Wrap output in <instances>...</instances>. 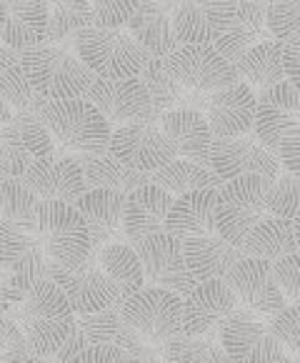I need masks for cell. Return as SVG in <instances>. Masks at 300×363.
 Instances as JSON below:
<instances>
[{
	"instance_id": "59",
	"label": "cell",
	"mask_w": 300,
	"mask_h": 363,
	"mask_svg": "<svg viewBox=\"0 0 300 363\" xmlns=\"http://www.w3.org/2000/svg\"><path fill=\"white\" fill-rule=\"evenodd\" d=\"M43 363H53V361H50V358H43Z\"/></svg>"
},
{
	"instance_id": "49",
	"label": "cell",
	"mask_w": 300,
	"mask_h": 363,
	"mask_svg": "<svg viewBox=\"0 0 300 363\" xmlns=\"http://www.w3.org/2000/svg\"><path fill=\"white\" fill-rule=\"evenodd\" d=\"M68 363H125V351L118 346H91L83 348Z\"/></svg>"
},
{
	"instance_id": "62",
	"label": "cell",
	"mask_w": 300,
	"mask_h": 363,
	"mask_svg": "<svg viewBox=\"0 0 300 363\" xmlns=\"http://www.w3.org/2000/svg\"><path fill=\"white\" fill-rule=\"evenodd\" d=\"M290 363H298V361H295V358H293V361H290Z\"/></svg>"
},
{
	"instance_id": "48",
	"label": "cell",
	"mask_w": 300,
	"mask_h": 363,
	"mask_svg": "<svg viewBox=\"0 0 300 363\" xmlns=\"http://www.w3.org/2000/svg\"><path fill=\"white\" fill-rule=\"evenodd\" d=\"M38 278H48V276H35V273H6L3 284H0V313H11L25 294L33 289Z\"/></svg>"
},
{
	"instance_id": "39",
	"label": "cell",
	"mask_w": 300,
	"mask_h": 363,
	"mask_svg": "<svg viewBox=\"0 0 300 363\" xmlns=\"http://www.w3.org/2000/svg\"><path fill=\"white\" fill-rule=\"evenodd\" d=\"M38 196L23 183V178H3L0 181V220L35 225Z\"/></svg>"
},
{
	"instance_id": "29",
	"label": "cell",
	"mask_w": 300,
	"mask_h": 363,
	"mask_svg": "<svg viewBox=\"0 0 300 363\" xmlns=\"http://www.w3.org/2000/svg\"><path fill=\"white\" fill-rule=\"evenodd\" d=\"M128 35L150 55V58H166L178 48V38L173 33V23L166 8L158 0H140L138 11L125 23Z\"/></svg>"
},
{
	"instance_id": "43",
	"label": "cell",
	"mask_w": 300,
	"mask_h": 363,
	"mask_svg": "<svg viewBox=\"0 0 300 363\" xmlns=\"http://www.w3.org/2000/svg\"><path fill=\"white\" fill-rule=\"evenodd\" d=\"M13 128L18 130V138L23 140L25 150L30 153V158H45L55 150V143L50 138L48 128L40 121V116H33V113H16L11 118Z\"/></svg>"
},
{
	"instance_id": "8",
	"label": "cell",
	"mask_w": 300,
	"mask_h": 363,
	"mask_svg": "<svg viewBox=\"0 0 300 363\" xmlns=\"http://www.w3.org/2000/svg\"><path fill=\"white\" fill-rule=\"evenodd\" d=\"M163 68L178 86L198 96H210L238 83L236 68L213 45H178L163 58Z\"/></svg>"
},
{
	"instance_id": "46",
	"label": "cell",
	"mask_w": 300,
	"mask_h": 363,
	"mask_svg": "<svg viewBox=\"0 0 300 363\" xmlns=\"http://www.w3.org/2000/svg\"><path fill=\"white\" fill-rule=\"evenodd\" d=\"M91 3V26L93 28H123L138 11L140 0H88Z\"/></svg>"
},
{
	"instance_id": "24",
	"label": "cell",
	"mask_w": 300,
	"mask_h": 363,
	"mask_svg": "<svg viewBox=\"0 0 300 363\" xmlns=\"http://www.w3.org/2000/svg\"><path fill=\"white\" fill-rule=\"evenodd\" d=\"M48 263L35 225L0 220V271L48 276Z\"/></svg>"
},
{
	"instance_id": "61",
	"label": "cell",
	"mask_w": 300,
	"mask_h": 363,
	"mask_svg": "<svg viewBox=\"0 0 300 363\" xmlns=\"http://www.w3.org/2000/svg\"><path fill=\"white\" fill-rule=\"evenodd\" d=\"M166 3H175V0H166Z\"/></svg>"
},
{
	"instance_id": "17",
	"label": "cell",
	"mask_w": 300,
	"mask_h": 363,
	"mask_svg": "<svg viewBox=\"0 0 300 363\" xmlns=\"http://www.w3.org/2000/svg\"><path fill=\"white\" fill-rule=\"evenodd\" d=\"M223 284L233 291L238 306L255 313L258 318H268V315L278 313L283 306H288L270 276V261L243 256L228 271Z\"/></svg>"
},
{
	"instance_id": "53",
	"label": "cell",
	"mask_w": 300,
	"mask_h": 363,
	"mask_svg": "<svg viewBox=\"0 0 300 363\" xmlns=\"http://www.w3.org/2000/svg\"><path fill=\"white\" fill-rule=\"evenodd\" d=\"M16 63H21V53L8 48L6 43H0V73H6V70L13 68Z\"/></svg>"
},
{
	"instance_id": "2",
	"label": "cell",
	"mask_w": 300,
	"mask_h": 363,
	"mask_svg": "<svg viewBox=\"0 0 300 363\" xmlns=\"http://www.w3.org/2000/svg\"><path fill=\"white\" fill-rule=\"evenodd\" d=\"M21 68L30 80L33 91L45 101H73L83 98L96 75L78 55L65 45H38L23 50Z\"/></svg>"
},
{
	"instance_id": "13",
	"label": "cell",
	"mask_w": 300,
	"mask_h": 363,
	"mask_svg": "<svg viewBox=\"0 0 300 363\" xmlns=\"http://www.w3.org/2000/svg\"><path fill=\"white\" fill-rule=\"evenodd\" d=\"M133 251L138 256L145 286L166 289L180 298H185L195 289V281L183 258V243L178 238L168 233L148 235L133 243Z\"/></svg>"
},
{
	"instance_id": "34",
	"label": "cell",
	"mask_w": 300,
	"mask_h": 363,
	"mask_svg": "<svg viewBox=\"0 0 300 363\" xmlns=\"http://www.w3.org/2000/svg\"><path fill=\"white\" fill-rule=\"evenodd\" d=\"M140 83L145 86L150 98V108L161 116L166 111H175V108H193L198 111L195 98H200L198 93H188L183 86H178L175 80L166 73L161 58H150L145 63V68L140 70Z\"/></svg>"
},
{
	"instance_id": "19",
	"label": "cell",
	"mask_w": 300,
	"mask_h": 363,
	"mask_svg": "<svg viewBox=\"0 0 300 363\" xmlns=\"http://www.w3.org/2000/svg\"><path fill=\"white\" fill-rule=\"evenodd\" d=\"M255 103L258 96L241 80L223 91L205 96L203 118L210 128V135L213 138L248 135L253 130V121H255Z\"/></svg>"
},
{
	"instance_id": "45",
	"label": "cell",
	"mask_w": 300,
	"mask_h": 363,
	"mask_svg": "<svg viewBox=\"0 0 300 363\" xmlns=\"http://www.w3.org/2000/svg\"><path fill=\"white\" fill-rule=\"evenodd\" d=\"M268 331L273 333V338L280 346L288 351V356H298L300 351V308L298 303H288L278 311V313L268 315L265 320Z\"/></svg>"
},
{
	"instance_id": "26",
	"label": "cell",
	"mask_w": 300,
	"mask_h": 363,
	"mask_svg": "<svg viewBox=\"0 0 300 363\" xmlns=\"http://www.w3.org/2000/svg\"><path fill=\"white\" fill-rule=\"evenodd\" d=\"M123 326L120 308H103L96 313H75L73 328L58 351L50 356L53 363H68L73 356L91 346H115V338Z\"/></svg>"
},
{
	"instance_id": "23",
	"label": "cell",
	"mask_w": 300,
	"mask_h": 363,
	"mask_svg": "<svg viewBox=\"0 0 300 363\" xmlns=\"http://www.w3.org/2000/svg\"><path fill=\"white\" fill-rule=\"evenodd\" d=\"M163 233L173 235L180 243L203 235L215 233V191L200 188V191L183 193L173 198L171 211L166 216Z\"/></svg>"
},
{
	"instance_id": "33",
	"label": "cell",
	"mask_w": 300,
	"mask_h": 363,
	"mask_svg": "<svg viewBox=\"0 0 300 363\" xmlns=\"http://www.w3.org/2000/svg\"><path fill=\"white\" fill-rule=\"evenodd\" d=\"M81 166L88 188H105V191H118L123 196H128L130 191L150 183L148 173L123 166L108 148L100 150V153L81 155Z\"/></svg>"
},
{
	"instance_id": "58",
	"label": "cell",
	"mask_w": 300,
	"mask_h": 363,
	"mask_svg": "<svg viewBox=\"0 0 300 363\" xmlns=\"http://www.w3.org/2000/svg\"><path fill=\"white\" fill-rule=\"evenodd\" d=\"M0 3H16V0H0Z\"/></svg>"
},
{
	"instance_id": "31",
	"label": "cell",
	"mask_w": 300,
	"mask_h": 363,
	"mask_svg": "<svg viewBox=\"0 0 300 363\" xmlns=\"http://www.w3.org/2000/svg\"><path fill=\"white\" fill-rule=\"evenodd\" d=\"M236 75L241 83H246L253 93H262L268 88L278 86L285 80L283 70V43L278 40H262V43L253 45L250 50L238 58V63H233Z\"/></svg>"
},
{
	"instance_id": "30",
	"label": "cell",
	"mask_w": 300,
	"mask_h": 363,
	"mask_svg": "<svg viewBox=\"0 0 300 363\" xmlns=\"http://www.w3.org/2000/svg\"><path fill=\"white\" fill-rule=\"evenodd\" d=\"M183 258H185V266L195 284H203V281H223L228 271L243 258V251L231 246L218 233H213L203 235V238L185 240L183 243Z\"/></svg>"
},
{
	"instance_id": "28",
	"label": "cell",
	"mask_w": 300,
	"mask_h": 363,
	"mask_svg": "<svg viewBox=\"0 0 300 363\" xmlns=\"http://www.w3.org/2000/svg\"><path fill=\"white\" fill-rule=\"evenodd\" d=\"M45 35H48V0L8 3L6 23L0 28V43L23 53V50L43 45Z\"/></svg>"
},
{
	"instance_id": "32",
	"label": "cell",
	"mask_w": 300,
	"mask_h": 363,
	"mask_svg": "<svg viewBox=\"0 0 300 363\" xmlns=\"http://www.w3.org/2000/svg\"><path fill=\"white\" fill-rule=\"evenodd\" d=\"M241 251L243 256L260 261H278L290 253H298V228L293 220L268 216L250 230Z\"/></svg>"
},
{
	"instance_id": "35",
	"label": "cell",
	"mask_w": 300,
	"mask_h": 363,
	"mask_svg": "<svg viewBox=\"0 0 300 363\" xmlns=\"http://www.w3.org/2000/svg\"><path fill=\"white\" fill-rule=\"evenodd\" d=\"M96 251H98V263H100V268L112 281V286L118 289L120 303L145 286L138 256H135L130 243H108V246L96 248Z\"/></svg>"
},
{
	"instance_id": "57",
	"label": "cell",
	"mask_w": 300,
	"mask_h": 363,
	"mask_svg": "<svg viewBox=\"0 0 300 363\" xmlns=\"http://www.w3.org/2000/svg\"><path fill=\"white\" fill-rule=\"evenodd\" d=\"M3 278H6V273H3V271H0V284H3Z\"/></svg>"
},
{
	"instance_id": "25",
	"label": "cell",
	"mask_w": 300,
	"mask_h": 363,
	"mask_svg": "<svg viewBox=\"0 0 300 363\" xmlns=\"http://www.w3.org/2000/svg\"><path fill=\"white\" fill-rule=\"evenodd\" d=\"M158 123H161L163 135L175 148L178 158H185L190 163H198V166L208 163V150L210 143H213V135H210L203 113L193 111V108H175V111L161 113Z\"/></svg>"
},
{
	"instance_id": "4",
	"label": "cell",
	"mask_w": 300,
	"mask_h": 363,
	"mask_svg": "<svg viewBox=\"0 0 300 363\" xmlns=\"http://www.w3.org/2000/svg\"><path fill=\"white\" fill-rule=\"evenodd\" d=\"M75 55L86 63L96 78L105 80H123V78H138L140 70L150 60V55L128 35V30L115 28H83L75 33Z\"/></svg>"
},
{
	"instance_id": "21",
	"label": "cell",
	"mask_w": 300,
	"mask_h": 363,
	"mask_svg": "<svg viewBox=\"0 0 300 363\" xmlns=\"http://www.w3.org/2000/svg\"><path fill=\"white\" fill-rule=\"evenodd\" d=\"M123 206L125 196L118 191L91 188L75 201L91 230V246L103 248L108 243H128L123 235Z\"/></svg>"
},
{
	"instance_id": "27",
	"label": "cell",
	"mask_w": 300,
	"mask_h": 363,
	"mask_svg": "<svg viewBox=\"0 0 300 363\" xmlns=\"http://www.w3.org/2000/svg\"><path fill=\"white\" fill-rule=\"evenodd\" d=\"M268 38L265 30V3H248V0H238L236 16L228 23L220 38H215L213 48L223 55L228 63H238L246 50H250L253 45L262 43Z\"/></svg>"
},
{
	"instance_id": "20",
	"label": "cell",
	"mask_w": 300,
	"mask_h": 363,
	"mask_svg": "<svg viewBox=\"0 0 300 363\" xmlns=\"http://www.w3.org/2000/svg\"><path fill=\"white\" fill-rule=\"evenodd\" d=\"M238 308L233 291L223 281H203L183 298V336H205L220 331L225 320Z\"/></svg>"
},
{
	"instance_id": "11",
	"label": "cell",
	"mask_w": 300,
	"mask_h": 363,
	"mask_svg": "<svg viewBox=\"0 0 300 363\" xmlns=\"http://www.w3.org/2000/svg\"><path fill=\"white\" fill-rule=\"evenodd\" d=\"M220 346L231 363H290L293 356H288L283 346L268 331L265 320L255 313L238 306L231 313V318L220 326Z\"/></svg>"
},
{
	"instance_id": "15",
	"label": "cell",
	"mask_w": 300,
	"mask_h": 363,
	"mask_svg": "<svg viewBox=\"0 0 300 363\" xmlns=\"http://www.w3.org/2000/svg\"><path fill=\"white\" fill-rule=\"evenodd\" d=\"M23 183L38 196V201H53V203H70L91 191L83 176V166L78 155L53 150L45 158H33L28 171L23 173Z\"/></svg>"
},
{
	"instance_id": "60",
	"label": "cell",
	"mask_w": 300,
	"mask_h": 363,
	"mask_svg": "<svg viewBox=\"0 0 300 363\" xmlns=\"http://www.w3.org/2000/svg\"><path fill=\"white\" fill-rule=\"evenodd\" d=\"M3 178H6V176H3V171H0V181H3Z\"/></svg>"
},
{
	"instance_id": "52",
	"label": "cell",
	"mask_w": 300,
	"mask_h": 363,
	"mask_svg": "<svg viewBox=\"0 0 300 363\" xmlns=\"http://www.w3.org/2000/svg\"><path fill=\"white\" fill-rule=\"evenodd\" d=\"M0 363H43V358H38L33 351H28V346H18L3 353Z\"/></svg>"
},
{
	"instance_id": "12",
	"label": "cell",
	"mask_w": 300,
	"mask_h": 363,
	"mask_svg": "<svg viewBox=\"0 0 300 363\" xmlns=\"http://www.w3.org/2000/svg\"><path fill=\"white\" fill-rule=\"evenodd\" d=\"M161 118V116H158ZM158 118H145L135 123H125L110 130L108 150L123 163L140 173H153L171 163L175 155V148L171 140L163 135Z\"/></svg>"
},
{
	"instance_id": "6",
	"label": "cell",
	"mask_w": 300,
	"mask_h": 363,
	"mask_svg": "<svg viewBox=\"0 0 300 363\" xmlns=\"http://www.w3.org/2000/svg\"><path fill=\"white\" fill-rule=\"evenodd\" d=\"M35 228L43 243L45 258L60 268H73L91 256V230L83 213L70 203L40 201Z\"/></svg>"
},
{
	"instance_id": "5",
	"label": "cell",
	"mask_w": 300,
	"mask_h": 363,
	"mask_svg": "<svg viewBox=\"0 0 300 363\" xmlns=\"http://www.w3.org/2000/svg\"><path fill=\"white\" fill-rule=\"evenodd\" d=\"M270 181L260 176H241L220 183L215 191V233L231 246L243 248L250 230L268 218L265 193Z\"/></svg>"
},
{
	"instance_id": "50",
	"label": "cell",
	"mask_w": 300,
	"mask_h": 363,
	"mask_svg": "<svg viewBox=\"0 0 300 363\" xmlns=\"http://www.w3.org/2000/svg\"><path fill=\"white\" fill-rule=\"evenodd\" d=\"M18 346H25L21 328L16 326V320H13L8 313H0V356Z\"/></svg>"
},
{
	"instance_id": "56",
	"label": "cell",
	"mask_w": 300,
	"mask_h": 363,
	"mask_svg": "<svg viewBox=\"0 0 300 363\" xmlns=\"http://www.w3.org/2000/svg\"><path fill=\"white\" fill-rule=\"evenodd\" d=\"M248 3H268V0H248Z\"/></svg>"
},
{
	"instance_id": "42",
	"label": "cell",
	"mask_w": 300,
	"mask_h": 363,
	"mask_svg": "<svg viewBox=\"0 0 300 363\" xmlns=\"http://www.w3.org/2000/svg\"><path fill=\"white\" fill-rule=\"evenodd\" d=\"M298 203H300L298 176H290L285 171L278 173V178L270 183L268 193H265V211H268V216L293 220L298 218Z\"/></svg>"
},
{
	"instance_id": "40",
	"label": "cell",
	"mask_w": 300,
	"mask_h": 363,
	"mask_svg": "<svg viewBox=\"0 0 300 363\" xmlns=\"http://www.w3.org/2000/svg\"><path fill=\"white\" fill-rule=\"evenodd\" d=\"M0 96L6 98L13 116H16V113H33V116H40V113H43V106L48 103L45 98H40L35 91H33L30 80L25 78L21 63L8 68L6 73H0Z\"/></svg>"
},
{
	"instance_id": "22",
	"label": "cell",
	"mask_w": 300,
	"mask_h": 363,
	"mask_svg": "<svg viewBox=\"0 0 300 363\" xmlns=\"http://www.w3.org/2000/svg\"><path fill=\"white\" fill-rule=\"evenodd\" d=\"M171 203H173L171 193L153 186V183H145V186L135 188V191H130L125 196L123 235L130 246L138 243V240L148 238V235L163 233Z\"/></svg>"
},
{
	"instance_id": "55",
	"label": "cell",
	"mask_w": 300,
	"mask_h": 363,
	"mask_svg": "<svg viewBox=\"0 0 300 363\" xmlns=\"http://www.w3.org/2000/svg\"><path fill=\"white\" fill-rule=\"evenodd\" d=\"M6 16H8V3H0V28L6 23Z\"/></svg>"
},
{
	"instance_id": "18",
	"label": "cell",
	"mask_w": 300,
	"mask_h": 363,
	"mask_svg": "<svg viewBox=\"0 0 300 363\" xmlns=\"http://www.w3.org/2000/svg\"><path fill=\"white\" fill-rule=\"evenodd\" d=\"M238 0H175L173 33L180 45H210L236 16Z\"/></svg>"
},
{
	"instance_id": "51",
	"label": "cell",
	"mask_w": 300,
	"mask_h": 363,
	"mask_svg": "<svg viewBox=\"0 0 300 363\" xmlns=\"http://www.w3.org/2000/svg\"><path fill=\"white\" fill-rule=\"evenodd\" d=\"M298 63H300V38H298V40H290V43L283 45V70H285V80H288L290 86H295V88L300 86Z\"/></svg>"
},
{
	"instance_id": "9",
	"label": "cell",
	"mask_w": 300,
	"mask_h": 363,
	"mask_svg": "<svg viewBox=\"0 0 300 363\" xmlns=\"http://www.w3.org/2000/svg\"><path fill=\"white\" fill-rule=\"evenodd\" d=\"M48 278L63 291L75 313H96L103 308H120L118 289L105 276L98 263V251L91 248V256L73 268H60L48 263Z\"/></svg>"
},
{
	"instance_id": "44",
	"label": "cell",
	"mask_w": 300,
	"mask_h": 363,
	"mask_svg": "<svg viewBox=\"0 0 300 363\" xmlns=\"http://www.w3.org/2000/svg\"><path fill=\"white\" fill-rule=\"evenodd\" d=\"M30 153L25 150L23 140L18 138V130L8 121L0 125V171L6 178H23V173L30 166Z\"/></svg>"
},
{
	"instance_id": "14",
	"label": "cell",
	"mask_w": 300,
	"mask_h": 363,
	"mask_svg": "<svg viewBox=\"0 0 300 363\" xmlns=\"http://www.w3.org/2000/svg\"><path fill=\"white\" fill-rule=\"evenodd\" d=\"M205 168L220 183L241 176H260L273 183L280 173L278 158L258 143L253 130L248 135H238V138H213Z\"/></svg>"
},
{
	"instance_id": "41",
	"label": "cell",
	"mask_w": 300,
	"mask_h": 363,
	"mask_svg": "<svg viewBox=\"0 0 300 363\" xmlns=\"http://www.w3.org/2000/svg\"><path fill=\"white\" fill-rule=\"evenodd\" d=\"M265 30L278 43L300 38V0H268L265 3Z\"/></svg>"
},
{
	"instance_id": "47",
	"label": "cell",
	"mask_w": 300,
	"mask_h": 363,
	"mask_svg": "<svg viewBox=\"0 0 300 363\" xmlns=\"http://www.w3.org/2000/svg\"><path fill=\"white\" fill-rule=\"evenodd\" d=\"M270 276L275 286L283 294L285 303H298L300 301V256L290 253L278 261H270Z\"/></svg>"
},
{
	"instance_id": "54",
	"label": "cell",
	"mask_w": 300,
	"mask_h": 363,
	"mask_svg": "<svg viewBox=\"0 0 300 363\" xmlns=\"http://www.w3.org/2000/svg\"><path fill=\"white\" fill-rule=\"evenodd\" d=\"M13 118V111H11V106L6 103V98L0 96V125H6L8 121Z\"/></svg>"
},
{
	"instance_id": "38",
	"label": "cell",
	"mask_w": 300,
	"mask_h": 363,
	"mask_svg": "<svg viewBox=\"0 0 300 363\" xmlns=\"http://www.w3.org/2000/svg\"><path fill=\"white\" fill-rule=\"evenodd\" d=\"M91 26L88 0H48V35L45 45H58L65 38Z\"/></svg>"
},
{
	"instance_id": "16",
	"label": "cell",
	"mask_w": 300,
	"mask_h": 363,
	"mask_svg": "<svg viewBox=\"0 0 300 363\" xmlns=\"http://www.w3.org/2000/svg\"><path fill=\"white\" fill-rule=\"evenodd\" d=\"M83 101H88L110 128H118L125 123L145 121V118H158V113L150 108V98L140 78H123V80H105L96 78L93 86L86 91Z\"/></svg>"
},
{
	"instance_id": "1",
	"label": "cell",
	"mask_w": 300,
	"mask_h": 363,
	"mask_svg": "<svg viewBox=\"0 0 300 363\" xmlns=\"http://www.w3.org/2000/svg\"><path fill=\"white\" fill-rule=\"evenodd\" d=\"M8 315L21 328L28 351H33L38 358L53 356L68 338L75 320V311L50 278H38L25 298Z\"/></svg>"
},
{
	"instance_id": "37",
	"label": "cell",
	"mask_w": 300,
	"mask_h": 363,
	"mask_svg": "<svg viewBox=\"0 0 300 363\" xmlns=\"http://www.w3.org/2000/svg\"><path fill=\"white\" fill-rule=\"evenodd\" d=\"M220 331H208L205 336H175L173 341L166 343L163 353H166L168 363H231V358L225 356L223 346H220Z\"/></svg>"
},
{
	"instance_id": "3",
	"label": "cell",
	"mask_w": 300,
	"mask_h": 363,
	"mask_svg": "<svg viewBox=\"0 0 300 363\" xmlns=\"http://www.w3.org/2000/svg\"><path fill=\"white\" fill-rule=\"evenodd\" d=\"M40 121L53 138L55 150L78 155V158L105 150L112 130L105 123V118L83 98L48 101L40 113Z\"/></svg>"
},
{
	"instance_id": "10",
	"label": "cell",
	"mask_w": 300,
	"mask_h": 363,
	"mask_svg": "<svg viewBox=\"0 0 300 363\" xmlns=\"http://www.w3.org/2000/svg\"><path fill=\"white\" fill-rule=\"evenodd\" d=\"M253 135L270 153L300 140V93L288 80L258 93Z\"/></svg>"
},
{
	"instance_id": "36",
	"label": "cell",
	"mask_w": 300,
	"mask_h": 363,
	"mask_svg": "<svg viewBox=\"0 0 300 363\" xmlns=\"http://www.w3.org/2000/svg\"><path fill=\"white\" fill-rule=\"evenodd\" d=\"M150 183L158 188H163L166 193H171L173 198L183 196V193L190 191H200V188H213L218 191L220 181L208 171L205 166H198V163H190L185 158H173L171 163H166L158 171L148 173Z\"/></svg>"
},
{
	"instance_id": "7",
	"label": "cell",
	"mask_w": 300,
	"mask_h": 363,
	"mask_svg": "<svg viewBox=\"0 0 300 363\" xmlns=\"http://www.w3.org/2000/svg\"><path fill=\"white\" fill-rule=\"evenodd\" d=\"M120 318L150 346H166L183 333V298L166 289L143 286L120 303Z\"/></svg>"
}]
</instances>
